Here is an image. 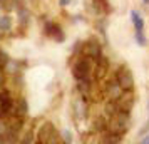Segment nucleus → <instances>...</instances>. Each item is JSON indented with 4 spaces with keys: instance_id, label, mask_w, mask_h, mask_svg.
I'll return each mask as SVG.
<instances>
[{
    "instance_id": "1",
    "label": "nucleus",
    "mask_w": 149,
    "mask_h": 144,
    "mask_svg": "<svg viewBox=\"0 0 149 144\" xmlns=\"http://www.w3.org/2000/svg\"><path fill=\"white\" fill-rule=\"evenodd\" d=\"M70 70H72V76L75 81H92L95 70V61L91 57H86V55H77L72 61Z\"/></svg>"
},
{
    "instance_id": "2",
    "label": "nucleus",
    "mask_w": 149,
    "mask_h": 144,
    "mask_svg": "<svg viewBox=\"0 0 149 144\" xmlns=\"http://www.w3.org/2000/svg\"><path fill=\"white\" fill-rule=\"evenodd\" d=\"M131 127V112L117 111L111 117H107V131L124 136Z\"/></svg>"
},
{
    "instance_id": "3",
    "label": "nucleus",
    "mask_w": 149,
    "mask_h": 144,
    "mask_svg": "<svg viewBox=\"0 0 149 144\" xmlns=\"http://www.w3.org/2000/svg\"><path fill=\"white\" fill-rule=\"evenodd\" d=\"M70 107H72V116L77 122H84L89 117V112H91V101H89L86 96H81L77 92V96H74L72 102H70Z\"/></svg>"
},
{
    "instance_id": "4",
    "label": "nucleus",
    "mask_w": 149,
    "mask_h": 144,
    "mask_svg": "<svg viewBox=\"0 0 149 144\" xmlns=\"http://www.w3.org/2000/svg\"><path fill=\"white\" fill-rule=\"evenodd\" d=\"M35 136H37V141L42 144H54L61 141V132L55 129L52 122H44L35 132Z\"/></svg>"
},
{
    "instance_id": "5",
    "label": "nucleus",
    "mask_w": 149,
    "mask_h": 144,
    "mask_svg": "<svg viewBox=\"0 0 149 144\" xmlns=\"http://www.w3.org/2000/svg\"><path fill=\"white\" fill-rule=\"evenodd\" d=\"M112 76L116 77V81L119 82V86H121L124 90H134V76H132L131 69H129L126 64H121V65L114 70Z\"/></svg>"
},
{
    "instance_id": "6",
    "label": "nucleus",
    "mask_w": 149,
    "mask_h": 144,
    "mask_svg": "<svg viewBox=\"0 0 149 144\" xmlns=\"http://www.w3.org/2000/svg\"><path fill=\"white\" fill-rule=\"evenodd\" d=\"M102 82H104V84H102V92H104V97L109 99V101H117V99L121 97V94L124 92V89L119 86V82L116 81L114 76L106 77Z\"/></svg>"
},
{
    "instance_id": "7",
    "label": "nucleus",
    "mask_w": 149,
    "mask_h": 144,
    "mask_svg": "<svg viewBox=\"0 0 149 144\" xmlns=\"http://www.w3.org/2000/svg\"><path fill=\"white\" fill-rule=\"evenodd\" d=\"M44 34L47 35L49 39H52L54 42H62L65 40V32H64V29L59 22L55 20H47L45 22V25H44Z\"/></svg>"
},
{
    "instance_id": "8",
    "label": "nucleus",
    "mask_w": 149,
    "mask_h": 144,
    "mask_svg": "<svg viewBox=\"0 0 149 144\" xmlns=\"http://www.w3.org/2000/svg\"><path fill=\"white\" fill-rule=\"evenodd\" d=\"M81 55H86V57H91V59H99L102 55V44L95 37H91L87 40L82 42V52Z\"/></svg>"
},
{
    "instance_id": "9",
    "label": "nucleus",
    "mask_w": 149,
    "mask_h": 144,
    "mask_svg": "<svg viewBox=\"0 0 149 144\" xmlns=\"http://www.w3.org/2000/svg\"><path fill=\"white\" fill-rule=\"evenodd\" d=\"M14 97L8 90L2 89L0 90V119L12 116V107H14Z\"/></svg>"
},
{
    "instance_id": "10",
    "label": "nucleus",
    "mask_w": 149,
    "mask_h": 144,
    "mask_svg": "<svg viewBox=\"0 0 149 144\" xmlns=\"http://www.w3.org/2000/svg\"><path fill=\"white\" fill-rule=\"evenodd\" d=\"M109 69H111V62H109V57L102 54L99 59H95V70H94V79L97 82H102L109 74Z\"/></svg>"
},
{
    "instance_id": "11",
    "label": "nucleus",
    "mask_w": 149,
    "mask_h": 144,
    "mask_svg": "<svg viewBox=\"0 0 149 144\" xmlns=\"http://www.w3.org/2000/svg\"><path fill=\"white\" fill-rule=\"evenodd\" d=\"M117 102V107H119V111H124V112H131L132 111V107H134L136 104V96L132 90H124L121 94V97L116 101Z\"/></svg>"
},
{
    "instance_id": "12",
    "label": "nucleus",
    "mask_w": 149,
    "mask_h": 144,
    "mask_svg": "<svg viewBox=\"0 0 149 144\" xmlns=\"http://www.w3.org/2000/svg\"><path fill=\"white\" fill-rule=\"evenodd\" d=\"M29 114V104L25 101V97H17L14 101V107H12V116L19 117H27Z\"/></svg>"
},
{
    "instance_id": "13",
    "label": "nucleus",
    "mask_w": 149,
    "mask_h": 144,
    "mask_svg": "<svg viewBox=\"0 0 149 144\" xmlns=\"http://www.w3.org/2000/svg\"><path fill=\"white\" fill-rule=\"evenodd\" d=\"M22 65H24V62L22 61H15V59H8V62L5 64V67L3 70L10 74V76H19L22 72Z\"/></svg>"
},
{
    "instance_id": "14",
    "label": "nucleus",
    "mask_w": 149,
    "mask_h": 144,
    "mask_svg": "<svg viewBox=\"0 0 149 144\" xmlns=\"http://www.w3.org/2000/svg\"><path fill=\"white\" fill-rule=\"evenodd\" d=\"M131 22L134 25V30H144V19L139 14V10H131Z\"/></svg>"
},
{
    "instance_id": "15",
    "label": "nucleus",
    "mask_w": 149,
    "mask_h": 144,
    "mask_svg": "<svg viewBox=\"0 0 149 144\" xmlns=\"http://www.w3.org/2000/svg\"><path fill=\"white\" fill-rule=\"evenodd\" d=\"M102 143H106V144L122 143V136L121 134H116V132H111V131H106V132H102Z\"/></svg>"
},
{
    "instance_id": "16",
    "label": "nucleus",
    "mask_w": 149,
    "mask_h": 144,
    "mask_svg": "<svg viewBox=\"0 0 149 144\" xmlns=\"http://www.w3.org/2000/svg\"><path fill=\"white\" fill-rule=\"evenodd\" d=\"M134 40L139 47H146L148 45V37L144 34V30H136L134 32Z\"/></svg>"
},
{
    "instance_id": "17",
    "label": "nucleus",
    "mask_w": 149,
    "mask_h": 144,
    "mask_svg": "<svg viewBox=\"0 0 149 144\" xmlns=\"http://www.w3.org/2000/svg\"><path fill=\"white\" fill-rule=\"evenodd\" d=\"M61 143H67V144L74 143V134H72V131L67 129V127L61 131Z\"/></svg>"
},
{
    "instance_id": "18",
    "label": "nucleus",
    "mask_w": 149,
    "mask_h": 144,
    "mask_svg": "<svg viewBox=\"0 0 149 144\" xmlns=\"http://www.w3.org/2000/svg\"><path fill=\"white\" fill-rule=\"evenodd\" d=\"M8 59H10V57H8V54L3 50V49H0V69L5 67V64L8 62Z\"/></svg>"
},
{
    "instance_id": "19",
    "label": "nucleus",
    "mask_w": 149,
    "mask_h": 144,
    "mask_svg": "<svg viewBox=\"0 0 149 144\" xmlns=\"http://www.w3.org/2000/svg\"><path fill=\"white\" fill-rule=\"evenodd\" d=\"M74 3H75V0H59V7H62V8H67L70 5H74Z\"/></svg>"
},
{
    "instance_id": "20",
    "label": "nucleus",
    "mask_w": 149,
    "mask_h": 144,
    "mask_svg": "<svg viewBox=\"0 0 149 144\" xmlns=\"http://www.w3.org/2000/svg\"><path fill=\"white\" fill-rule=\"evenodd\" d=\"M141 143L142 144H149V132H148V134H144V136L141 137Z\"/></svg>"
}]
</instances>
